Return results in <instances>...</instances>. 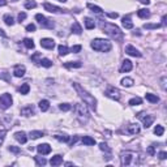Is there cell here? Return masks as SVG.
Instances as JSON below:
<instances>
[{"mask_svg":"<svg viewBox=\"0 0 167 167\" xmlns=\"http://www.w3.org/2000/svg\"><path fill=\"white\" fill-rule=\"evenodd\" d=\"M73 87L76 89V91H77V94L80 95V98L82 99L84 102H85V105H87L90 108H91V110H94V111H95V110H97V99L94 98L91 94L87 93L86 90L84 89L80 84L73 82Z\"/></svg>","mask_w":167,"mask_h":167,"instance_id":"obj_1","label":"cell"},{"mask_svg":"<svg viewBox=\"0 0 167 167\" xmlns=\"http://www.w3.org/2000/svg\"><path fill=\"white\" fill-rule=\"evenodd\" d=\"M101 29L105 31L108 37H111L112 39L116 40H123V33L121 30L114 24H110V22H101Z\"/></svg>","mask_w":167,"mask_h":167,"instance_id":"obj_2","label":"cell"},{"mask_svg":"<svg viewBox=\"0 0 167 167\" xmlns=\"http://www.w3.org/2000/svg\"><path fill=\"white\" fill-rule=\"evenodd\" d=\"M74 112H76V118L80 121L81 124H86L90 119L89 111H87L86 105H82V103H76L74 106Z\"/></svg>","mask_w":167,"mask_h":167,"instance_id":"obj_3","label":"cell"},{"mask_svg":"<svg viewBox=\"0 0 167 167\" xmlns=\"http://www.w3.org/2000/svg\"><path fill=\"white\" fill-rule=\"evenodd\" d=\"M91 48L99 51V52H107L111 50V42L107 39H102V38H97L90 43Z\"/></svg>","mask_w":167,"mask_h":167,"instance_id":"obj_4","label":"cell"},{"mask_svg":"<svg viewBox=\"0 0 167 167\" xmlns=\"http://www.w3.org/2000/svg\"><path fill=\"white\" fill-rule=\"evenodd\" d=\"M137 158V154L133 152H123L120 154V163L121 166H129L131 163H132L135 159Z\"/></svg>","mask_w":167,"mask_h":167,"instance_id":"obj_5","label":"cell"},{"mask_svg":"<svg viewBox=\"0 0 167 167\" xmlns=\"http://www.w3.org/2000/svg\"><path fill=\"white\" fill-rule=\"evenodd\" d=\"M13 103V99H12V95L8 93H4L0 95V108L1 110H7L9 108Z\"/></svg>","mask_w":167,"mask_h":167,"instance_id":"obj_6","label":"cell"},{"mask_svg":"<svg viewBox=\"0 0 167 167\" xmlns=\"http://www.w3.org/2000/svg\"><path fill=\"white\" fill-rule=\"evenodd\" d=\"M35 20L39 22L42 28H47V29H54L55 28V24H54L52 21H50L48 19H46L43 15H39V13L35 15Z\"/></svg>","mask_w":167,"mask_h":167,"instance_id":"obj_7","label":"cell"},{"mask_svg":"<svg viewBox=\"0 0 167 167\" xmlns=\"http://www.w3.org/2000/svg\"><path fill=\"white\" fill-rule=\"evenodd\" d=\"M105 94L108 97V98L114 99V101H119V99H120V91H119L116 87H114V86L108 87V89L105 91Z\"/></svg>","mask_w":167,"mask_h":167,"instance_id":"obj_8","label":"cell"},{"mask_svg":"<svg viewBox=\"0 0 167 167\" xmlns=\"http://www.w3.org/2000/svg\"><path fill=\"white\" fill-rule=\"evenodd\" d=\"M139 119H141V120H142L144 127H145V128H149L153 124V121H154V116H153V115H145L144 112L139 114Z\"/></svg>","mask_w":167,"mask_h":167,"instance_id":"obj_9","label":"cell"},{"mask_svg":"<svg viewBox=\"0 0 167 167\" xmlns=\"http://www.w3.org/2000/svg\"><path fill=\"white\" fill-rule=\"evenodd\" d=\"M40 46L43 48L52 50L55 47V40L51 39V38H43V39H40Z\"/></svg>","mask_w":167,"mask_h":167,"instance_id":"obj_10","label":"cell"},{"mask_svg":"<svg viewBox=\"0 0 167 167\" xmlns=\"http://www.w3.org/2000/svg\"><path fill=\"white\" fill-rule=\"evenodd\" d=\"M140 131H141V128L137 123H132L129 125H127V128H125V132L128 135H137V133H140Z\"/></svg>","mask_w":167,"mask_h":167,"instance_id":"obj_11","label":"cell"},{"mask_svg":"<svg viewBox=\"0 0 167 167\" xmlns=\"http://www.w3.org/2000/svg\"><path fill=\"white\" fill-rule=\"evenodd\" d=\"M37 152L42 155L50 154V153H51V146H50L48 144H40V145L37 146Z\"/></svg>","mask_w":167,"mask_h":167,"instance_id":"obj_12","label":"cell"},{"mask_svg":"<svg viewBox=\"0 0 167 167\" xmlns=\"http://www.w3.org/2000/svg\"><path fill=\"white\" fill-rule=\"evenodd\" d=\"M125 52L131 56H135V58H140V56H141V52H140L137 48H135L132 44H128V46L125 47Z\"/></svg>","mask_w":167,"mask_h":167,"instance_id":"obj_13","label":"cell"},{"mask_svg":"<svg viewBox=\"0 0 167 167\" xmlns=\"http://www.w3.org/2000/svg\"><path fill=\"white\" fill-rule=\"evenodd\" d=\"M43 7H44V9L51 12V13H62L63 12L62 8H59V7H56V5H52V4H50V3H44Z\"/></svg>","mask_w":167,"mask_h":167,"instance_id":"obj_14","label":"cell"},{"mask_svg":"<svg viewBox=\"0 0 167 167\" xmlns=\"http://www.w3.org/2000/svg\"><path fill=\"white\" fill-rule=\"evenodd\" d=\"M25 72H26L25 65L19 64V65H16V67H15V71H13V73H15L16 77H22V76L25 74Z\"/></svg>","mask_w":167,"mask_h":167,"instance_id":"obj_15","label":"cell"},{"mask_svg":"<svg viewBox=\"0 0 167 167\" xmlns=\"http://www.w3.org/2000/svg\"><path fill=\"white\" fill-rule=\"evenodd\" d=\"M15 139L19 141L20 144H26V141H28V136H26V133L25 132H16L15 133Z\"/></svg>","mask_w":167,"mask_h":167,"instance_id":"obj_16","label":"cell"},{"mask_svg":"<svg viewBox=\"0 0 167 167\" xmlns=\"http://www.w3.org/2000/svg\"><path fill=\"white\" fill-rule=\"evenodd\" d=\"M34 112H35V110H34V107H33L31 105H29V106H26V107L21 108V115H24V116H30V115H34Z\"/></svg>","mask_w":167,"mask_h":167,"instance_id":"obj_17","label":"cell"},{"mask_svg":"<svg viewBox=\"0 0 167 167\" xmlns=\"http://www.w3.org/2000/svg\"><path fill=\"white\" fill-rule=\"evenodd\" d=\"M132 68H133L132 62H131V60H124L123 64H121L120 71L124 73V72H129V71H132Z\"/></svg>","mask_w":167,"mask_h":167,"instance_id":"obj_18","label":"cell"},{"mask_svg":"<svg viewBox=\"0 0 167 167\" xmlns=\"http://www.w3.org/2000/svg\"><path fill=\"white\" fill-rule=\"evenodd\" d=\"M50 163H51V166H59V164L63 163V157L62 155H54L52 158H51V161H50Z\"/></svg>","mask_w":167,"mask_h":167,"instance_id":"obj_19","label":"cell"},{"mask_svg":"<svg viewBox=\"0 0 167 167\" xmlns=\"http://www.w3.org/2000/svg\"><path fill=\"white\" fill-rule=\"evenodd\" d=\"M44 133L42 132V131H31L30 133H29V137H30L31 140H37L39 139V137H43Z\"/></svg>","mask_w":167,"mask_h":167,"instance_id":"obj_20","label":"cell"},{"mask_svg":"<svg viewBox=\"0 0 167 167\" xmlns=\"http://www.w3.org/2000/svg\"><path fill=\"white\" fill-rule=\"evenodd\" d=\"M121 24H123V26L125 29H132L133 28V22L131 21V17H123V21H121Z\"/></svg>","mask_w":167,"mask_h":167,"instance_id":"obj_21","label":"cell"},{"mask_svg":"<svg viewBox=\"0 0 167 167\" xmlns=\"http://www.w3.org/2000/svg\"><path fill=\"white\" fill-rule=\"evenodd\" d=\"M71 29H72V33H74V34H81L82 33V28H81V25L78 22H73Z\"/></svg>","mask_w":167,"mask_h":167,"instance_id":"obj_22","label":"cell"},{"mask_svg":"<svg viewBox=\"0 0 167 167\" xmlns=\"http://www.w3.org/2000/svg\"><path fill=\"white\" fill-rule=\"evenodd\" d=\"M39 108H40V111H43V112L47 111V110L50 108V102L47 101V99H42V101L39 102Z\"/></svg>","mask_w":167,"mask_h":167,"instance_id":"obj_23","label":"cell"},{"mask_svg":"<svg viewBox=\"0 0 167 167\" xmlns=\"http://www.w3.org/2000/svg\"><path fill=\"white\" fill-rule=\"evenodd\" d=\"M120 84L123 85V86H125V87H131L133 84H135V81H133V78H131V77H125V78L121 80Z\"/></svg>","mask_w":167,"mask_h":167,"instance_id":"obj_24","label":"cell"},{"mask_svg":"<svg viewBox=\"0 0 167 167\" xmlns=\"http://www.w3.org/2000/svg\"><path fill=\"white\" fill-rule=\"evenodd\" d=\"M87 8H89V9H91L94 13H98V15L103 13V9H102V8H99L98 5H94V4H91V3H87Z\"/></svg>","mask_w":167,"mask_h":167,"instance_id":"obj_25","label":"cell"},{"mask_svg":"<svg viewBox=\"0 0 167 167\" xmlns=\"http://www.w3.org/2000/svg\"><path fill=\"white\" fill-rule=\"evenodd\" d=\"M81 63L80 62H68V63H65L64 67L65 68H81Z\"/></svg>","mask_w":167,"mask_h":167,"instance_id":"obj_26","label":"cell"},{"mask_svg":"<svg viewBox=\"0 0 167 167\" xmlns=\"http://www.w3.org/2000/svg\"><path fill=\"white\" fill-rule=\"evenodd\" d=\"M82 142L85 144V145H95V140H94L93 137H90V136H84Z\"/></svg>","mask_w":167,"mask_h":167,"instance_id":"obj_27","label":"cell"},{"mask_svg":"<svg viewBox=\"0 0 167 167\" xmlns=\"http://www.w3.org/2000/svg\"><path fill=\"white\" fill-rule=\"evenodd\" d=\"M145 98H146V101H149V102H152V103H157L158 101H159V98H158L157 95L150 94V93H146L145 94Z\"/></svg>","mask_w":167,"mask_h":167,"instance_id":"obj_28","label":"cell"},{"mask_svg":"<svg viewBox=\"0 0 167 167\" xmlns=\"http://www.w3.org/2000/svg\"><path fill=\"white\" fill-rule=\"evenodd\" d=\"M84 22H85V26H86V29H89V30L94 29V26H95V24H94V20H91L90 17H86Z\"/></svg>","mask_w":167,"mask_h":167,"instance_id":"obj_29","label":"cell"},{"mask_svg":"<svg viewBox=\"0 0 167 167\" xmlns=\"http://www.w3.org/2000/svg\"><path fill=\"white\" fill-rule=\"evenodd\" d=\"M58 50H59V55L60 56H65L69 52V48L65 44H60L59 47H58Z\"/></svg>","mask_w":167,"mask_h":167,"instance_id":"obj_30","label":"cell"},{"mask_svg":"<svg viewBox=\"0 0 167 167\" xmlns=\"http://www.w3.org/2000/svg\"><path fill=\"white\" fill-rule=\"evenodd\" d=\"M137 16H139L140 19H148L149 16H150V12L148 9H140L137 12Z\"/></svg>","mask_w":167,"mask_h":167,"instance_id":"obj_31","label":"cell"},{"mask_svg":"<svg viewBox=\"0 0 167 167\" xmlns=\"http://www.w3.org/2000/svg\"><path fill=\"white\" fill-rule=\"evenodd\" d=\"M24 44L26 48L31 50V48H34V42H33V39H30V38H25L24 39Z\"/></svg>","mask_w":167,"mask_h":167,"instance_id":"obj_32","label":"cell"},{"mask_svg":"<svg viewBox=\"0 0 167 167\" xmlns=\"http://www.w3.org/2000/svg\"><path fill=\"white\" fill-rule=\"evenodd\" d=\"M142 103V99L140 98V97H135V98L129 99V105L131 106H139Z\"/></svg>","mask_w":167,"mask_h":167,"instance_id":"obj_33","label":"cell"},{"mask_svg":"<svg viewBox=\"0 0 167 167\" xmlns=\"http://www.w3.org/2000/svg\"><path fill=\"white\" fill-rule=\"evenodd\" d=\"M35 7H37V3H35L34 0H26L25 1V8L26 9H33Z\"/></svg>","mask_w":167,"mask_h":167,"instance_id":"obj_34","label":"cell"},{"mask_svg":"<svg viewBox=\"0 0 167 167\" xmlns=\"http://www.w3.org/2000/svg\"><path fill=\"white\" fill-rule=\"evenodd\" d=\"M39 64L42 65V67H44V68H50V67L52 65V62L50 59H46V58H44V59H40Z\"/></svg>","mask_w":167,"mask_h":167,"instance_id":"obj_35","label":"cell"},{"mask_svg":"<svg viewBox=\"0 0 167 167\" xmlns=\"http://www.w3.org/2000/svg\"><path fill=\"white\" fill-rule=\"evenodd\" d=\"M55 139L58 141H62V142H68L69 141V136H67V135H55Z\"/></svg>","mask_w":167,"mask_h":167,"instance_id":"obj_36","label":"cell"},{"mask_svg":"<svg viewBox=\"0 0 167 167\" xmlns=\"http://www.w3.org/2000/svg\"><path fill=\"white\" fill-rule=\"evenodd\" d=\"M4 22H5V24L8 25V26H12V25L15 24V20H13L12 16L5 15V16H4Z\"/></svg>","mask_w":167,"mask_h":167,"instance_id":"obj_37","label":"cell"},{"mask_svg":"<svg viewBox=\"0 0 167 167\" xmlns=\"http://www.w3.org/2000/svg\"><path fill=\"white\" fill-rule=\"evenodd\" d=\"M29 90H30V86H29V84H24V85H21V87H20V93L21 94H28Z\"/></svg>","mask_w":167,"mask_h":167,"instance_id":"obj_38","label":"cell"},{"mask_svg":"<svg viewBox=\"0 0 167 167\" xmlns=\"http://www.w3.org/2000/svg\"><path fill=\"white\" fill-rule=\"evenodd\" d=\"M154 133L157 135V136H162L164 133V128L162 127V125H155V128H154Z\"/></svg>","mask_w":167,"mask_h":167,"instance_id":"obj_39","label":"cell"},{"mask_svg":"<svg viewBox=\"0 0 167 167\" xmlns=\"http://www.w3.org/2000/svg\"><path fill=\"white\" fill-rule=\"evenodd\" d=\"M34 159H35V162H37L38 166H44V164L47 163V161L44 159L43 157H34Z\"/></svg>","mask_w":167,"mask_h":167,"instance_id":"obj_40","label":"cell"},{"mask_svg":"<svg viewBox=\"0 0 167 167\" xmlns=\"http://www.w3.org/2000/svg\"><path fill=\"white\" fill-rule=\"evenodd\" d=\"M59 108L62 110V111H69V110L72 108V106L68 105V103H62V105L59 106Z\"/></svg>","mask_w":167,"mask_h":167,"instance_id":"obj_41","label":"cell"},{"mask_svg":"<svg viewBox=\"0 0 167 167\" xmlns=\"http://www.w3.org/2000/svg\"><path fill=\"white\" fill-rule=\"evenodd\" d=\"M144 28L145 29H158V28H161V25L159 24H145Z\"/></svg>","mask_w":167,"mask_h":167,"instance_id":"obj_42","label":"cell"},{"mask_svg":"<svg viewBox=\"0 0 167 167\" xmlns=\"http://www.w3.org/2000/svg\"><path fill=\"white\" fill-rule=\"evenodd\" d=\"M99 149H101V150H103V152H107V153L111 152V150H110V148L107 146V144H105V142L99 144Z\"/></svg>","mask_w":167,"mask_h":167,"instance_id":"obj_43","label":"cell"},{"mask_svg":"<svg viewBox=\"0 0 167 167\" xmlns=\"http://www.w3.org/2000/svg\"><path fill=\"white\" fill-rule=\"evenodd\" d=\"M81 48H82V47H81L80 44H76V46H73L71 50H69V51H71V52L77 54V52H80V51H81Z\"/></svg>","mask_w":167,"mask_h":167,"instance_id":"obj_44","label":"cell"},{"mask_svg":"<svg viewBox=\"0 0 167 167\" xmlns=\"http://www.w3.org/2000/svg\"><path fill=\"white\" fill-rule=\"evenodd\" d=\"M4 139H5V131H4V129H1V131H0V145L3 144Z\"/></svg>","mask_w":167,"mask_h":167,"instance_id":"obj_45","label":"cell"},{"mask_svg":"<svg viewBox=\"0 0 167 167\" xmlns=\"http://www.w3.org/2000/svg\"><path fill=\"white\" fill-rule=\"evenodd\" d=\"M26 30L28 31H35V25L34 24H29L28 26H26Z\"/></svg>","mask_w":167,"mask_h":167,"instance_id":"obj_46","label":"cell"},{"mask_svg":"<svg viewBox=\"0 0 167 167\" xmlns=\"http://www.w3.org/2000/svg\"><path fill=\"white\" fill-rule=\"evenodd\" d=\"M25 19H26V13H25V12L19 13V21H20V22H21V21H24Z\"/></svg>","mask_w":167,"mask_h":167,"instance_id":"obj_47","label":"cell"},{"mask_svg":"<svg viewBox=\"0 0 167 167\" xmlns=\"http://www.w3.org/2000/svg\"><path fill=\"white\" fill-rule=\"evenodd\" d=\"M9 152H12V153H20L21 150H20V148H16V146H9Z\"/></svg>","mask_w":167,"mask_h":167,"instance_id":"obj_48","label":"cell"},{"mask_svg":"<svg viewBox=\"0 0 167 167\" xmlns=\"http://www.w3.org/2000/svg\"><path fill=\"white\" fill-rule=\"evenodd\" d=\"M148 153L150 155H154V145H152V146H149V149H148Z\"/></svg>","mask_w":167,"mask_h":167,"instance_id":"obj_49","label":"cell"},{"mask_svg":"<svg viewBox=\"0 0 167 167\" xmlns=\"http://www.w3.org/2000/svg\"><path fill=\"white\" fill-rule=\"evenodd\" d=\"M158 155H159V158H161V159H166V158H167V153L166 152H161Z\"/></svg>","mask_w":167,"mask_h":167,"instance_id":"obj_50","label":"cell"},{"mask_svg":"<svg viewBox=\"0 0 167 167\" xmlns=\"http://www.w3.org/2000/svg\"><path fill=\"white\" fill-rule=\"evenodd\" d=\"M107 16L110 17V19H116L119 15H118V13H107Z\"/></svg>","mask_w":167,"mask_h":167,"instance_id":"obj_51","label":"cell"},{"mask_svg":"<svg viewBox=\"0 0 167 167\" xmlns=\"http://www.w3.org/2000/svg\"><path fill=\"white\" fill-rule=\"evenodd\" d=\"M162 89L166 90V77H162Z\"/></svg>","mask_w":167,"mask_h":167,"instance_id":"obj_52","label":"cell"},{"mask_svg":"<svg viewBox=\"0 0 167 167\" xmlns=\"http://www.w3.org/2000/svg\"><path fill=\"white\" fill-rule=\"evenodd\" d=\"M140 3L145 4V5H148V4H150V0H140Z\"/></svg>","mask_w":167,"mask_h":167,"instance_id":"obj_53","label":"cell"},{"mask_svg":"<svg viewBox=\"0 0 167 167\" xmlns=\"http://www.w3.org/2000/svg\"><path fill=\"white\" fill-rule=\"evenodd\" d=\"M39 56H40V54H39V52H37L34 56H33V58H31V59H33V60H37L38 58H39Z\"/></svg>","mask_w":167,"mask_h":167,"instance_id":"obj_54","label":"cell"},{"mask_svg":"<svg viewBox=\"0 0 167 167\" xmlns=\"http://www.w3.org/2000/svg\"><path fill=\"white\" fill-rule=\"evenodd\" d=\"M7 5V0H0V7Z\"/></svg>","mask_w":167,"mask_h":167,"instance_id":"obj_55","label":"cell"},{"mask_svg":"<svg viewBox=\"0 0 167 167\" xmlns=\"http://www.w3.org/2000/svg\"><path fill=\"white\" fill-rule=\"evenodd\" d=\"M0 35H1V37H7V34H5V31L3 30V29H0Z\"/></svg>","mask_w":167,"mask_h":167,"instance_id":"obj_56","label":"cell"},{"mask_svg":"<svg viewBox=\"0 0 167 167\" xmlns=\"http://www.w3.org/2000/svg\"><path fill=\"white\" fill-rule=\"evenodd\" d=\"M58 1H62V3H65V1H67V0H58Z\"/></svg>","mask_w":167,"mask_h":167,"instance_id":"obj_57","label":"cell"},{"mask_svg":"<svg viewBox=\"0 0 167 167\" xmlns=\"http://www.w3.org/2000/svg\"><path fill=\"white\" fill-rule=\"evenodd\" d=\"M15 1H17V0H15Z\"/></svg>","mask_w":167,"mask_h":167,"instance_id":"obj_58","label":"cell"}]
</instances>
